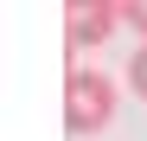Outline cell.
Masks as SVG:
<instances>
[{
    "instance_id": "1",
    "label": "cell",
    "mask_w": 147,
    "mask_h": 141,
    "mask_svg": "<svg viewBox=\"0 0 147 141\" xmlns=\"http://www.w3.org/2000/svg\"><path fill=\"white\" fill-rule=\"evenodd\" d=\"M109 122H115V77L96 70V64H70V77H64V128L77 141H90Z\"/></svg>"
},
{
    "instance_id": "2",
    "label": "cell",
    "mask_w": 147,
    "mask_h": 141,
    "mask_svg": "<svg viewBox=\"0 0 147 141\" xmlns=\"http://www.w3.org/2000/svg\"><path fill=\"white\" fill-rule=\"evenodd\" d=\"M115 26H121V7H115V0H70V7H64V45H70V58L83 64V52H96Z\"/></svg>"
},
{
    "instance_id": "3",
    "label": "cell",
    "mask_w": 147,
    "mask_h": 141,
    "mask_svg": "<svg viewBox=\"0 0 147 141\" xmlns=\"http://www.w3.org/2000/svg\"><path fill=\"white\" fill-rule=\"evenodd\" d=\"M128 90L147 103V45H134V52H128Z\"/></svg>"
},
{
    "instance_id": "4",
    "label": "cell",
    "mask_w": 147,
    "mask_h": 141,
    "mask_svg": "<svg viewBox=\"0 0 147 141\" xmlns=\"http://www.w3.org/2000/svg\"><path fill=\"white\" fill-rule=\"evenodd\" d=\"M121 26H128V32L147 45V0H121Z\"/></svg>"
}]
</instances>
